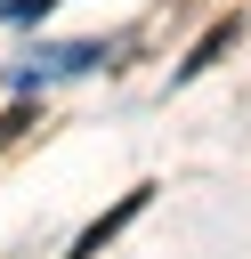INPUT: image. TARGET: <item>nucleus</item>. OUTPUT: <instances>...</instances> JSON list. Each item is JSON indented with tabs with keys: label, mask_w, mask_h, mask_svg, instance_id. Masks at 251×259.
I'll list each match as a JSON object with an SVG mask.
<instances>
[{
	"label": "nucleus",
	"mask_w": 251,
	"mask_h": 259,
	"mask_svg": "<svg viewBox=\"0 0 251 259\" xmlns=\"http://www.w3.org/2000/svg\"><path fill=\"white\" fill-rule=\"evenodd\" d=\"M235 40H243V16H219V24H211L194 49H186V65H170V81H202V73H211V65H219Z\"/></svg>",
	"instance_id": "7ed1b4c3"
},
{
	"label": "nucleus",
	"mask_w": 251,
	"mask_h": 259,
	"mask_svg": "<svg viewBox=\"0 0 251 259\" xmlns=\"http://www.w3.org/2000/svg\"><path fill=\"white\" fill-rule=\"evenodd\" d=\"M49 8H57V0H8V16H16V24H40Z\"/></svg>",
	"instance_id": "20e7f679"
},
{
	"label": "nucleus",
	"mask_w": 251,
	"mask_h": 259,
	"mask_svg": "<svg viewBox=\"0 0 251 259\" xmlns=\"http://www.w3.org/2000/svg\"><path fill=\"white\" fill-rule=\"evenodd\" d=\"M89 65H105V40H65V49H40V57L16 73V89H32V81H65V73H89Z\"/></svg>",
	"instance_id": "f257e3e1"
},
{
	"label": "nucleus",
	"mask_w": 251,
	"mask_h": 259,
	"mask_svg": "<svg viewBox=\"0 0 251 259\" xmlns=\"http://www.w3.org/2000/svg\"><path fill=\"white\" fill-rule=\"evenodd\" d=\"M16 130H32V113H24V105H16V113H0V146H8Z\"/></svg>",
	"instance_id": "39448f33"
},
{
	"label": "nucleus",
	"mask_w": 251,
	"mask_h": 259,
	"mask_svg": "<svg viewBox=\"0 0 251 259\" xmlns=\"http://www.w3.org/2000/svg\"><path fill=\"white\" fill-rule=\"evenodd\" d=\"M146 202H154V186H130V194H121L113 210H97V219L81 227V243H73V259H97V251H105V243H113V235H121V227H130V219L146 210Z\"/></svg>",
	"instance_id": "f03ea898"
}]
</instances>
